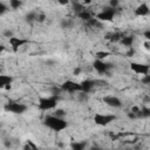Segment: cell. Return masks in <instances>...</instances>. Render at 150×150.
I'll use <instances>...</instances> for the list:
<instances>
[{
  "label": "cell",
  "mask_w": 150,
  "mask_h": 150,
  "mask_svg": "<svg viewBox=\"0 0 150 150\" xmlns=\"http://www.w3.org/2000/svg\"><path fill=\"white\" fill-rule=\"evenodd\" d=\"M123 38V34L120 33V32H115V33H110V34H107L105 35V39L111 41V42H117V41H121V39Z\"/></svg>",
  "instance_id": "obj_16"
},
{
  "label": "cell",
  "mask_w": 150,
  "mask_h": 150,
  "mask_svg": "<svg viewBox=\"0 0 150 150\" xmlns=\"http://www.w3.org/2000/svg\"><path fill=\"white\" fill-rule=\"evenodd\" d=\"M6 11H7V6L4 2H1V5H0V15H4L6 13Z\"/></svg>",
  "instance_id": "obj_32"
},
{
  "label": "cell",
  "mask_w": 150,
  "mask_h": 150,
  "mask_svg": "<svg viewBox=\"0 0 150 150\" xmlns=\"http://www.w3.org/2000/svg\"><path fill=\"white\" fill-rule=\"evenodd\" d=\"M115 120H116V116L111 115V114H95L94 115L95 124L101 125V127H105V125L110 124L111 122H114Z\"/></svg>",
  "instance_id": "obj_3"
},
{
  "label": "cell",
  "mask_w": 150,
  "mask_h": 150,
  "mask_svg": "<svg viewBox=\"0 0 150 150\" xmlns=\"http://www.w3.org/2000/svg\"><path fill=\"white\" fill-rule=\"evenodd\" d=\"M120 5V0H109V6L112 8H117Z\"/></svg>",
  "instance_id": "obj_30"
},
{
  "label": "cell",
  "mask_w": 150,
  "mask_h": 150,
  "mask_svg": "<svg viewBox=\"0 0 150 150\" xmlns=\"http://www.w3.org/2000/svg\"><path fill=\"white\" fill-rule=\"evenodd\" d=\"M60 87H61L62 91L70 93V94H73V93H80V91H81V84L77 83V82H74V81H71V80L64 81Z\"/></svg>",
  "instance_id": "obj_6"
},
{
  "label": "cell",
  "mask_w": 150,
  "mask_h": 150,
  "mask_svg": "<svg viewBox=\"0 0 150 150\" xmlns=\"http://www.w3.org/2000/svg\"><path fill=\"white\" fill-rule=\"evenodd\" d=\"M130 69L138 75H145L150 71V64L141 62H130Z\"/></svg>",
  "instance_id": "obj_7"
},
{
  "label": "cell",
  "mask_w": 150,
  "mask_h": 150,
  "mask_svg": "<svg viewBox=\"0 0 150 150\" xmlns=\"http://www.w3.org/2000/svg\"><path fill=\"white\" fill-rule=\"evenodd\" d=\"M88 23H89L90 26H93V27H101V21H100L97 18L90 19V20L88 21Z\"/></svg>",
  "instance_id": "obj_23"
},
{
  "label": "cell",
  "mask_w": 150,
  "mask_h": 150,
  "mask_svg": "<svg viewBox=\"0 0 150 150\" xmlns=\"http://www.w3.org/2000/svg\"><path fill=\"white\" fill-rule=\"evenodd\" d=\"M86 146H87L86 142H73L70 144V148L74 149V150H83Z\"/></svg>",
  "instance_id": "obj_19"
},
{
  "label": "cell",
  "mask_w": 150,
  "mask_h": 150,
  "mask_svg": "<svg viewBox=\"0 0 150 150\" xmlns=\"http://www.w3.org/2000/svg\"><path fill=\"white\" fill-rule=\"evenodd\" d=\"M143 46H144V48H145L146 50H149V52H150V41H148V40H146V41L143 43Z\"/></svg>",
  "instance_id": "obj_37"
},
{
  "label": "cell",
  "mask_w": 150,
  "mask_h": 150,
  "mask_svg": "<svg viewBox=\"0 0 150 150\" xmlns=\"http://www.w3.org/2000/svg\"><path fill=\"white\" fill-rule=\"evenodd\" d=\"M136 115H137V118H150V108L142 107V108H139V110Z\"/></svg>",
  "instance_id": "obj_17"
},
{
  "label": "cell",
  "mask_w": 150,
  "mask_h": 150,
  "mask_svg": "<svg viewBox=\"0 0 150 150\" xmlns=\"http://www.w3.org/2000/svg\"><path fill=\"white\" fill-rule=\"evenodd\" d=\"M134 41H135V36H134V35H123V38L121 39L120 42H121L124 47L130 48V47H132Z\"/></svg>",
  "instance_id": "obj_14"
},
{
  "label": "cell",
  "mask_w": 150,
  "mask_h": 150,
  "mask_svg": "<svg viewBox=\"0 0 150 150\" xmlns=\"http://www.w3.org/2000/svg\"><path fill=\"white\" fill-rule=\"evenodd\" d=\"M143 36L148 40V41H150V29H148V30H145L144 33H143Z\"/></svg>",
  "instance_id": "obj_35"
},
{
  "label": "cell",
  "mask_w": 150,
  "mask_h": 150,
  "mask_svg": "<svg viewBox=\"0 0 150 150\" xmlns=\"http://www.w3.org/2000/svg\"><path fill=\"white\" fill-rule=\"evenodd\" d=\"M46 19H47V16H46L45 13H38V18H36V21H38V22L42 23V22L46 21Z\"/></svg>",
  "instance_id": "obj_24"
},
{
  "label": "cell",
  "mask_w": 150,
  "mask_h": 150,
  "mask_svg": "<svg viewBox=\"0 0 150 150\" xmlns=\"http://www.w3.org/2000/svg\"><path fill=\"white\" fill-rule=\"evenodd\" d=\"M71 26V21L68 20V19H63L62 22H61V27L62 28H69Z\"/></svg>",
  "instance_id": "obj_26"
},
{
  "label": "cell",
  "mask_w": 150,
  "mask_h": 150,
  "mask_svg": "<svg viewBox=\"0 0 150 150\" xmlns=\"http://www.w3.org/2000/svg\"><path fill=\"white\" fill-rule=\"evenodd\" d=\"M61 91H62L61 87H53V88H52V94H53V95H59Z\"/></svg>",
  "instance_id": "obj_31"
},
{
  "label": "cell",
  "mask_w": 150,
  "mask_h": 150,
  "mask_svg": "<svg viewBox=\"0 0 150 150\" xmlns=\"http://www.w3.org/2000/svg\"><path fill=\"white\" fill-rule=\"evenodd\" d=\"M8 42H9V45H11L12 49H13L14 52H16L20 47H22L23 45L28 43V40H27V39H22V38H15V36H12V38L8 39Z\"/></svg>",
  "instance_id": "obj_9"
},
{
  "label": "cell",
  "mask_w": 150,
  "mask_h": 150,
  "mask_svg": "<svg viewBox=\"0 0 150 150\" xmlns=\"http://www.w3.org/2000/svg\"><path fill=\"white\" fill-rule=\"evenodd\" d=\"M141 82H142L143 84H150V74L143 75L142 79H141Z\"/></svg>",
  "instance_id": "obj_25"
},
{
  "label": "cell",
  "mask_w": 150,
  "mask_h": 150,
  "mask_svg": "<svg viewBox=\"0 0 150 150\" xmlns=\"http://www.w3.org/2000/svg\"><path fill=\"white\" fill-rule=\"evenodd\" d=\"M59 101V95H50L46 97H41L39 100V109L40 110H50L54 109L57 104Z\"/></svg>",
  "instance_id": "obj_2"
},
{
  "label": "cell",
  "mask_w": 150,
  "mask_h": 150,
  "mask_svg": "<svg viewBox=\"0 0 150 150\" xmlns=\"http://www.w3.org/2000/svg\"><path fill=\"white\" fill-rule=\"evenodd\" d=\"M13 82V77L9 75H0V88L11 89V84Z\"/></svg>",
  "instance_id": "obj_13"
},
{
  "label": "cell",
  "mask_w": 150,
  "mask_h": 150,
  "mask_svg": "<svg viewBox=\"0 0 150 150\" xmlns=\"http://www.w3.org/2000/svg\"><path fill=\"white\" fill-rule=\"evenodd\" d=\"M79 98H80L81 101H87V100H88V93L80 91V94H79Z\"/></svg>",
  "instance_id": "obj_29"
},
{
  "label": "cell",
  "mask_w": 150,
  "mask_h": 150,
  "mask_svg": "<svg viewBox=\"0 0 150 150\" xmlns=\"http://www.w3.org/2000/svg\"><path fill=\"white\" fill-rule=\"evenodd\" d=\"M93 67H94V69H95L98 74H107V73L112 68L111 63H108V62H105V61H103V60H98V59H96V60L94 61Z\"/></svg>",
  "instance_id": "obj_8"
},
{
  "label": "cell",
  "mask_w": 150,
  "mask_h": 150,
  "mask_svg": "<svg viewBox=\"0 0 150 150\" xmlns=\"http://www.w3.org/2000/svg\"><path fill=\"white\" fill-rule=\"evenodd\" d=\"M4 35H5V36H7V38L9 39V38H12V36H13V33H12L9 29H7V30H5V32H4Z\"/></svg>",
  "instance_id": "obj_36"
},
{
  "label": "cell",
  "mask_w": 150,
  "mask_h": 150,
  "mask_svg": "<svg viewBox=\"0 0 150 150\" xmlns=\"http://www.w3.org/2000/svg\"><path fill=\"white\" fill-rule=\"evenodd\" d=\"M80 73H81V69H80V68H75L74 71H73L74 75H80Z\"/></svg>",
  "instance_id": "obj_39"
},
{
  "label": "cell",
  "mask_w": 150,
  "mask_h": 150,
  "mask_svg": "<svg viewBox=\"0 0 150 150\" xmlns=\"http://www.w3.org/2000/svg\"><path fill=\"white\" fill-rule=\"evenodd\" d=\"M116 12H117V8H112L109 6V7L103 8L100 13H97L95 18H97L100 21H111L115 18Z\"/></svg>",
  "instance_id": "obj_4"
},
{
  "label": "cell",
  "mask_w": 150,
  "mask_h": 150,
  "mask_svg": "<svg viewBox=\"0 0 150 150\" xmlns=\"http://www.w3.org/2000/svg\"><path fill=\"white\" fill-rule=\"evenodd\" d=\"M103 103H105L108 107H111V108H121L122 107V101L118 97L112 96V95L104 96L103 97Z\"/></svg>",
  "instance_id": "obj_10"
},
{
  "label": "cell",
  "mask_w": 150,
  "mask_h": 150,
  "mask_svg": "<svg viewBox=\"0 0 150 150\" xmlns=\"http://www.w3.org/2000/svg\"><path fill=\"white\" fill-rule=\"evenodd\" d=\"M36 148H38V146H36L35 144H33V143H32V141H27V144L23 146V149H25V150H29V149H36Z\"/></svg>",
  "instance_id": "obj_28"
},
{
  "label": "cell",
  "mask_w": 150,
  "mask_h": 150,
  "mask_svg": "<svg viewBox=\"0 0 150 150\" xmlns=\"http://www.w3.org/2000/svg\"><path fill=\"white\" fill-rule=\"evenodd\" d=\"M134 54H135V50H134V48H132V47H130V48H129V50L127 52V56H129V57H130V56H134Z\"/></svg>",
  "instance_id": "obj_33"
},
{
  "label": "cell",
  "mask_w": 150,
  "mask_h": 150,
  "mask_svg": "<svg viewBox=\"0 0 150 150\" xmlns=\"http://www.w3.org/2000/svg\"><path fill=\"white\" fill-rule=\"evenodd\" d=\"M90 1H91V0H84L83 2H84V4H90Z\"/></svg>",
  "instance_id": "obj_40"
},
{
  "label": "cell",
  "mask_w": 150,
  "mask_h": 150,
  "mask_svg": "<svg viewBox=\"0 0 150 150\" xmlns=\"http://www.w3.org/2000/svg\"><path fill=\"white\" fill-rule=\"evenodd\" d=\"M149 13H150V8L145 2L139 4L135 8V15H137V16H146Z\"/></svg>",
  "instance_id": "obj_11"
},
{
  "label": "cell",
  "mask_w": 150,
  "mask_h": 150,
  "mask_svg": "<svg viewBox=\"0 0 150 150\" xmlns=\"http://www.w3.org/2000/svg\"><path fill=\"white\" fill-rule=\"evenodd\" d=\"M56 1H57L60 5H68L71 0H56Z\"/></svg>",
  "instance_id": "obj_38"
},
{
  "label": "cell",
  "mask_w": 150,
  "mask_h": 150,
  "mask_svg": "<svg viewBox=\"0 0 150 150\" xmlns=\"http://www.w3.org/2000/svg\"><path fill=\"white\" fill-rule=\"evenodd\" d=\"M54 115L55 116H59V117H64L66 116V111L63 109H56L54 111Z\"/></svg>",
  "instance_id": "obj_27"
},
{
  "label": "cell",
  "mask_w": 150,
  "mask_h": 150,
  "mask_svg": "<svg viewBox=\"0 0 150 150\" xmlns=\"http://www.w3.org/2000/svg\"><path fill=\"white\" fill-rule=\"evenodd\" d=\"M21 5H22L21 0H9V6H11V8H13V9L20 8Z\"/></svg>",
  "instance_id": "obj_22"
},
{
  "label": "cell",
  "mask_w": 150,
  "mask_h": 150,
  "mask_svg": "<svg viewBox=\"0 0 150 150\" xmlns=\"http://www.w3.org/2000/svg\"><path fill=\"white\" fill-rule=\"evenodd\" d=\"M71 8H73V11L76 13V15H77L79 13L83 12L84 9H87L83 4H81V2H79V1H76V0H73V1H71Z\"/></svg>",
  "instance_id": "obj_15"
},
{
  "label": "cell",
  "mask_w": 150,
  "mask_h": 150,
  "mask_svg": "<svg viewBox=\"0 0 150 150\" xmlns=\"http://www.w3.org/2000/svg\"><path fill=\"white\" fill-rule=\"evenodd\" d=\"M36 18H38V13L36 12H29L27 15H26V21L32 23L34 21H36Z\"/></svg>",
  "instance_id": "obj_20"
},
{
  "label": "cell",
  "mask_w": 150,
  "mask_h": 150,
  "mask_svg": "<svg viewBox=\"0 0 150 150\" xmlns=\"http://www.w3.org/2000/svg\"><path fill=\"white\" fill-rule=\"evenodd\" d=\"M128 117H129V118H131V120H136V118H137V115H136V112L130 111V112L128 114Z\"/></svg>",
  "instance_id": "obj_34"
},
{
  "label": "cell",
  "mask_w": 150,
  "mask_h": 150,
  "mask_svg": "<svg viewBox=\"0 0 150 150\" xmlns=\"http://www.w3.org/2000/svg\"><path fill=\"white\" fill-rule=\"evenodd\" d=\"M5 110L8 112H12V114L20 115L27 110V105L23 103H19V102H8L5 105Z\"/></svg>",
  "instance_id": "obj_5"
},
{
  "label": "cell",
  "mask_w": 150,
  "mask_h": 150,
  "mask_svg": "<svg viewBox=\"0 0 150 150\" xmlns=\"http://www.w3.org/2000/svg\"><path fill=\"white\" fill-rule=\"evenodd\" d=\"M43 124L54 131H62L68 127V123L66 122V120L63 117H59L55 115L46 116L43 120Z\"/></svg>",
  "instance_id": "obj_1"
},
{
  "label": "cell",
  "mask_w": 150,
  "mask_h": 150,
  "mask_svg": "<svg viewBox=\"0 0 150 150\" xmlns=\"http://www.w3.org/2000/svg\"><path fill=\"white\" fill-rule=\"evenodd\" d=\"M108 56H110V53L109 52H105V50H101V52H97L95 54V57L98 59V60H104Z\"/></svg>",
  "instance_id": "obj_21"
},
{
  "label": "cell",
  "mask_w": 150,
  "mask_h": 150,
  "mask_svg": "<svg viewBox=\"0 0 150 150\" xmlns=\"http://www.w3.org/2000/svg\"><path fill=\"white\" fill-rule=\"evenodd\" d=\"M95 81H93V80H83L80 84H81V91H84V93H90L91 90H93V88H94V86H95Z\"/></svg>",
  "instance_id": "obj_12"
},
{
  "label": "cell",
  "mask_w": 150,
  "mask_h": 150,
  "mask_svg": "<svg viewBox=\"0 0 150 150\" xmlns=\"http://www.w3.org/2000/svg\"><path fill=\"white\" fill-rule=\"evenodd\" d=\"M77 16L81 19V20H83V21H86V22H88L90 19H93L94 16H93V14L89 12V11H87V9H84L83 12H81V13H79L77 14Z\"/></svg>",
  "instance_id": "obj_18"
}]
</instances>
